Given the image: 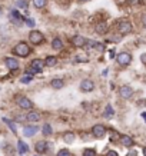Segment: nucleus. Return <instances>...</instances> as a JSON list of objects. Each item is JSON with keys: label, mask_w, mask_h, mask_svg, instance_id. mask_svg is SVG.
Segmentation results:
<instances>
[{"label": "nucleus", "mask_w": 146, "mask_h": 156, "mask_svg": "<svg viewBox=\"0 0 146 156\" xmlns=\"http://www.w3.org/2000/svg\"><path fill=\"white\" fill-rule=\"evenodd\" d=\"M45 66H46V63H45V60L43 59H33V60L30 62V66H29V69L26 70V73H29V75H36V73H40V72H43V69H45Z\"/></svg>", "instance_id": "1"}, {"label": "nucleus", "mask_w": 146, "mask_h": 156, "mask_svg": "<svg viewBox=\"0 0 146 156\" xmlns=\"http://www.w3.org/2000/svg\"><path fill=\"white\" fill-rule=\"evenodd\" d=\"M30 53H32V49L26 42H19L13 48V55L19 57H27Z\"/></svg>", "instance_id": "2"}, {"label": "nucleus", "mask_w": 146, "mask_h": 156, "mask_svg": "<svg viewBox=\"0 0 146 156\" xmlns=\"http://www.w3.org/2000/svg\"><path fill=\"white\" fill-rule=\"evenodd\" d=\"M132 30H133V26L132 23L129 22L127 19H122V20H119V23H118V32L120 36H126V34H130L132 33Z\"/></svg>", "instance_id": "3"}, {"label": "nucleus", "mask_w": 146, "mask_h": 156, "mask_svg": "<svg viewBox=\"0 0 146 156\" xmlns=\"http://www.w3.org/2000/svg\"><path fill=\"white\" fill-rule=\"evenodd\" d=\"M45 42V34L40 30H32L29 33V43L33 44V46H39Z\"/></svg>", "instance_id": "4"}, {"label": "nucleus", "mask_w": 146, "mask_h": 156, "mask_svg": "<svg viewBox=\"0 0 146 156\" xmlns=\"http://www.w3.org/2000/svg\"><path fill=\"white\" fill-rule=\"evenodd\" d=\"M116 63H118L119 66L122 67H126L129 66L130 63H132V55L129 52H120L116 55Z\"/></svg>", "instance_id": "5"}, {"label": "nucleus", "mask_w": 146, "mask_h": 156, "mask_svg": "<svg viewBox=\"0 0 146 156\" xmlns=\"http://www.w3.org/2000/svg\"><path fill=\"white\" fill-rule=\"evenodd\" d=\"M16 103H17V106H19L20 109H23V110H32L33 109V102L29 99V98H26V96H16Z\"/></svg>", "instance_id": "6"}, {"label": "nucleus", "mask_w": 146, "mask_h": 156, "mask_svg": "<svg viewBox=\"0 0 146 156\" xmlns=\"http://www.w3.org/2000/svg\"><path fill=\"white\" fill-rule=\"evenodd\" d=\"M106 132H108V129L102 123H94L93 126H92V135L96 139H103L106 136Z\"/></svg>", "instance_id": "7"}, {"label": "nucleus", "mask_w": 146, "mask_h": 156, "mask_svg": "<svg viewBox=\"0 0 146 156\" xmlns=\"http://www.w3.org/2000/svg\"><path fill=\"white\" fill-rule=\"evenodd\" d=\"M133 95H135V90H133L132 86H129V85L120 86V89H119V96H120L123 100H129L130 98H133Z\"/></svg>", "instance_id": "8"}, {"label": "nucleus", "mask_w": 146, "mask_h": 156, "mask_svg": "<svg viewBox=\"0 0 146 156\" xmlns=\"http://www.w3.org/2000/svg\"><path fill=\"white\" fill-rule=\"evenodd\" d=\"M79 89L83 93H90V92L94 90V82L92 79H82V82H80V85H79Z\"/></svg>", "instance_id": "9"}, {"label": "nucleus", "mask_w": 146, "mask_h": 156, "mask_svg": "<svg viewBox=\"0 0 146 156\" xmlns=\"http://www.w3.org/2000/svg\"><path fill=\"white\" fill-rule=\"evenodd\" d=\"M52 146L50 143H47L46 140H37V142L34 143V151L37 155H45L49 152V147Z\"/></svg>", "instance_id": "10"}, {"label": "nucleus", "mask_w": 146, "mask_h": 156, "mask_svg": "<svg viewBox=\"0 0 146 156\" xmlns=\"http://www.w3.org/2000/svg\"><path fill=\"white\" fill-rule=\"evenodd\" d=\"M5 63H6V67H7L9 70H12V72H17L19 70V67H20L19 60H17L16 57H6Z\"/></svg>", "instance_id": "11"}, {"label": "nucleus", "mask_w": 146, "mask_h": 156, "mask_svg": "<svg viewBox=\"0 0 146 156\" xmlns=\"http://www.w3.org/2000/svg\"><path fill=\"white\" fill-rule=\"evenodd\" d=\"M70 43L75 48H85L86 44H87V39L83 37V36H80V34H75V36L70 39Z\"/></svg>", "instance_id": "12"}, {"label": "nucleus", "mask_w": 146, "mask_h": 156, "mask_svg": "<svg viewBox=\"0 0 146 156\" xmlns=\"http://www.w3.org/2000/svg\"><path fill=\"white\" fill-rule=\"evenodd\" d=\"M24 119L27 120V122H39L40 119H42V115H40V112H37V110H29L27 113H26V116H24Z\"/></svg>", "instance_id": "13"}, {"label": "nucleus", "mask_w": 146, "mask_h": 156, "mask_svg": "<svg viewBox=\"0 0 146 156\" xmlns=\"http://www.w3.org/2000/svg\"><path fill=\"white\" fill-rule=\"evenodd\" d=\"M94 32L99 34V36H105L108 33V23L106 22H98L94 24Z\"/></svg>", "instance_id": "14"}, {"label": "nucleus", "mask_w": 146, "mask_h": 156, "mask_svg": "<svg viewBox=\"0 0 146 156\" xmlns=\"http://www.w3.org/2000/svg\"><path fill=\"white\" fill-rule=\"evenodd\" d=\"M50 86H52L55 90H60L65 87V80L62 77H53L52 82H50Z\"/></svg>", "instance_id": "15"}, {"label": "nucleus", "mask_w": 146, "mask_h": 156, "mask_svg": "<svg viewBox=\"0 0 146 156\" xmlns=\"http://www.w3.org/2000/svg\"><path fill=\"white\" fill-rule=\"evenodd\" d=\"M120 142L125 147H132L135 145V140L132 139V136H129V135H122L120 136Z\"/></svg>", "instance_id": "16"}, {"label": "nucleus", "mask_w": 146, "mask_h": 156, "mask_svg": "<svg viewBox=\"0 0 146 156\" xmlns=\"http://www.w3.org/2000/svg\"><path fill=\"white\" fill-rule=\"evenodd\" d=\"M50 46H52L53 50H56V52H59V50H62V49L65 48V44H63V42H62L60 37H55L52 40V43H50Z\"/></svg>", "instance_id": "17"}, {"label": "nucleus", "mask_w": 146, "mask_h": 156, "mask_svg": "<svg viewBox=\"0 0 146 156\" xmlns=\"http://www.w3.org/2000/svg\"><path fill=\"white\" fill-rule=\"evenodd\" d=\"M37 130H39L37 126H24L23 135L24 136H27V137H32V136H34V135L37 133Z\"/></svg>", "instance_id": "18"}, {"label": "nucleus", "mask_w": 146, "mask_h": 156, "mask_svg": "<svg viewBox=\"0 0 146 156\" xmlns=\"http://www.w3.org/2000/svg\"><path fill=\"white\" fill-rule=\"evenodd\" d=\"M115 116V110H113V106L112 105H106L105 106V110H103V118L105 119H112Z\"/></svg>", "instance_id": "19"}, {"label": "nucleus", "mask_w": 146, "mask_h": 156, "mask_svg": "<svg viewBox=\"0 0 146 156\" xmlns=\"http://www.w3.org/2000/svg\"><path fill=\"white\" fill-rule=\"evenodd\" d=\"M45 63H46V67H53L57 65V57L56 56H52V55H49L46 56L45 59Z\"/></svg>", "instance_id": "20"}, {"label": "nucleus", "mask_w": 146, "mask_h": 156, "mask_svg": "<svg viewBox=\"0 0 146 156\" xmlns=\"http://www.w3.org/2000/svg\"><path fill=\"white\" fill-rule=\"evenodd\" d=\"M63 140H65V143H67V145H72V143L76 140V136L73 132H66L65 135H63Z\"/></svg>", "instance_id": "21"}, {"label": "nucleus", "mask_w": 146, "mask_h": 156, "mask_svg": "<svg viewBox=\"0 0 146 156\" xmlns=\"http://www.w3.org/2000/svg\"><path fill=\"white\" fill-rule=\"evenodd\" d=\"M17 151H19L20 155H24V153L29 152V146L23 142V140H17Z\"/></svg>", "instance_id": "22"}, {"label": "nucleus", "mask_w": 146, "mask_h": 156, "mask_svg": "<svg viewBox=\"0 0 146 156\" xmlns=\"http://www.w3.org/2000/svg\"><path fill=\"white\" fill-rule=\"evenodd\" d=\"M42 132H43V136H50V135L53 133L52 125H50V123H45L43 128H42Z\"/></svg>", "instance_id": "23"}, {"label": "nucleus", "mask_w": 146, "mask_h": 156, "mask_svg": "<svg viewBox=\"0 0 146 156\" xmlns=\"http://www.w3.org/2000/svg\"><path fill=\"white\" fill-rule=\"evenodd\" d=\"M10 17H12V20H14V23L23 22V17L20 16V13L17 12V10H12V13H10Z\"/></svg>", "instance_id": "24"}, {"label": "nucleus", "mask_w": 146, "mask_h": 156, "mask_svg": "<svg viewBox=\"0 0 146 156\" xmlns=\"http://www.w3.org/2000/svg\"><path fill=\"white\" fill-rule=\"evenodd\" d=\"M3 122H5L6 125L9 126V128H10V130H12V132L14 133V135L17 133V129H16V125H14V122H13V120H10V119H7V118H3Z\"/></svg>", "instance_id": "25"}, {"label": "nucleus", "mask_w": 146, "mask_h": 156, "mask_svg": "<svg viewBox=\"0 0 146 156\" xmlns=\"http://www.w3.org/2000/svg\"><path fill=\"white\" fill-rule=\"evenodd\" d=\"M47 5V0H33V6L36 9H45Z\"/></svg>", "instance_id": "26"}, {"label": "nucleus", "mask_w": 146, "mask_h": 156, "mask_svg": "<svg viewBox=\"0 0 146 156\" xmlns=\"http://www.w3.org/2000/svg\"><path fill=\"white\" fill-rule=\"evenodd\" d=\"M82 156H96V151L93 147H86L83 153H82Z\"/></svg>", "instance_id": "27"}, {"label": "nucleus", "mask_w": 146, "mask_h": 156, "mask_svg": "<svg viewBox=\"0 0 146 156\" xmlns=\"http://www.w3.org/2000/svg\"><path fill=\"white\" fill-rule=\"evenodd\" d=\"M32 79H33V76H32V75H29V73H26V75L22 76V79H20V82H22V83H30V82H32Z\"/></svg>", "instance_id": "28"}, {"label": "nucleus", "mask_w": 146, "mask_h": 156, "mask_svg": "<svg viewBox=\"0 0 146 156\" xmlns=\"http://www.w3.org/2000/svg\"><path fill=\"white\" fill-rule=\"evenodd\" d=\"M56 156H72V155H70V151H69V149L63 147V149H60V151L57 152Z\"/></svg>", "instance_id": "29"}, {"label": "nucleus", "mask_w": 146, "mask_h": 156, "mask_svg": "<svg viewBox=\"0 0 146 156\" xmlns=\"http://www.w3.org/2000/svg\"><path fill=\"white\" fill-rule=\"evenodd\" d=\"M16 6H17V7H23V9H27V2H26V0H19V2H16Z\"/></svg>", "instance_id": "30"}, {"label": "nucleus", "mask_w": 146, "mask_h": 156, "mask_svg": "<svg viewBox=\"0 0 146 156\" xmlns=\"http://www.w3.org/2000/svg\"><path fill=\"white\" fill-rule=\"evenodd\" d=\"M83 55H77L76 56V60L77 62H89V57H82Z\"/></svg>", "instance_id": "31"}, {"label": "nucleus", "mask_w": 146, "mask_h": 156, "mask_svg": "<svg viewBox=\"0 0 146 156\" xmlns=\"http://www.w3.org/2000/svg\"><path fill=\"white\" fill-rule=\"evenodd\" d=\"M26 24H27L29 27H34V24H36V22H34L33 19H26Z\"/></svg>", "instance_id": "32"}, {"label": "nucleus", "mask_w": 146, "mask_h": 156, "mask_svg": "<svg viewBox=\"0 0 146 156\" xmlns=\"http://www.w3.org/2000/svg\"><path fill=\"white\" fill-rule=\"evenodd\" d=\"M141 62H142V65H143V66H146V52L141 55Z\"/></svg>", "instance_id": "33"}, {"label": "nucleus", "mask_w": 146, "mask_h": 156, "mask_svg": "<svg viewBox=\"0 0 146 156\" xmlns=\"http://www.w3.org/2000/svg\"><path fill=\"white\" fill-rule=\"evenodd\" d=\"M106 156H119V155H118V152H115V151H109L108 153H106Z\"/></svg>", "instance_id": "34"}, {"label": "nucleus", "mask_w": 146, "mask_h": 156, "mask_svg": "<svg viewBox=\"0 0 146 156\" xmlns=\"http://www.w3.org/2000/svg\"><path fill=\"white\" fill-rule=\"evenodd\" d=\"M126 156H137V152H136V151H130Z\"/></svg>", "instance_id": "35"}, {"label": "nucleus", "mask_w": 146, "mask_h": 156, "mask_svg": "<svg viewBox=\"0 0 146 156\" xmlns=\"http://www.w3.org/2000/svg\"><path fill=\"white\" fill-rule=\"evenodd\" d=\"M142 22H143V24L146 26V14H143V17H142Z\"/></svg>", "instance_id": "36"}, {"label": "nucleus", "mask_w": 146, "mask_h": 156, "mask_svg": "<svg viewBox=\"0 0 146 156\" xmlns=\"http://www.w3.org/2000/svg\"><path fill=\"white\" fill-rule=\"evenodd\" d=\"M142 118L145 119V122H146V112H143V113H142Z\"/></svg>", "instance_id": "37"}, {"label": "nucleus", "mask_w": 146, "mask_h": 156, "mask_svg": "<svg viewBox=\"0 0 146 156\" xmlns=\"http://www.w3.org/2000/svg\"><path fill=\"white\" fill-rule=\"evenodd\" d=\"M77 2H80V3H86V2H89V0H77Z\"/></svg>", "instance_id": "38"}, {"label": "nucleus", "mask_w": 146, "mask_h": 156, "mask_svg": "<svg viewBox=\"0 0 146 156\" xmlns=\"http://www.w3.org/2000/svg\"><path fill=\"white\" fill-rule=\"evenodd\" d=\"M130 2H132V3H139L141 0H130Z\"/></svg>", "instance_id": "39"}, {"label": "nucleus", "mask_w": 146, "mask_h": 156, "mask_svg": "<svg viewBox=\"0 0 146 156\" xmlns=\"http://www.w3.org/2000/svg\"><path fill=\"white\" fill-rule=\"evenodd\" d=\"M143 156H146V147H143Z\"/></svg>", "instance_id": "40"}]
</instances>
